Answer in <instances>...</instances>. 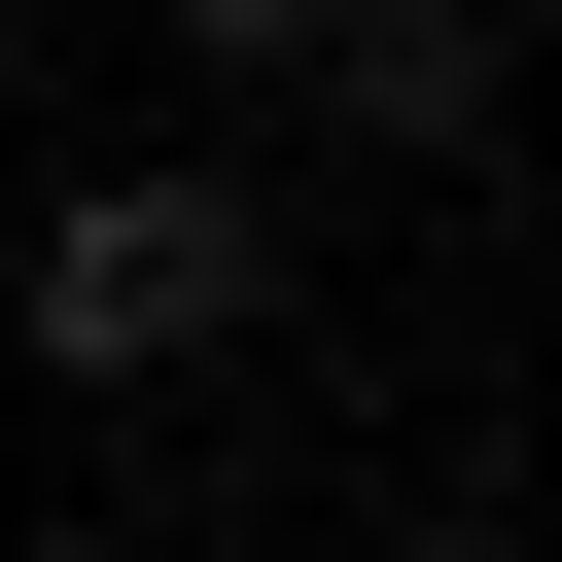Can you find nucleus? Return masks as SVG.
Listing matches in <instances>:
<instances>
[{
    "label": "nucleus",
    "mask_w": 562,
    "mask_h": 562,
    "mask_svg": "<svg viewBox=\"0 0 562 562\" xmlns=\"http://www.w3.org/2000/svg\"><path fill=\"white\" fill-rule=\"evenodd\" d=\"M246 281H281V211H246V176H70L0 316H35V386H176V351H246Z\"/></svg>",
    "instance_id": "obj_1"
},
{
    "label": "nucleus",
    "mask_w": 562,
    "mask_h": 562,
    "mask_svg": "<svg viewBox=\"0 0 562 562\" xmlns=\"http://www.w3.org/2000/svg\"><path fill=\"white\" fill-rule=\"evenodd\" d=\"M246 105H351V140H492V0H211Z\"/></svg>",
    "instance_id": "obj_2"
}]
</instances>
